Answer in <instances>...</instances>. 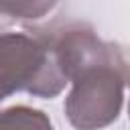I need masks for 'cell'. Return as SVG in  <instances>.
I'll return each mask as SVG.
<instances>
[{
	"label": "cell",
	"instance_id": "cell-1",
	"mask_svg": "<svg viewBox=\"0 0 130 130\" xmlns=\"http://www.w3.org/2000/svg\"><path fill=\"white\" fill-rule=\"evenodd\" d=\"M67 83L49 41L39 30L32 35L4 32L0 37L2 100L16 91L51 100L57 98Z\"/></svg>",
	"mask_w": 130,
	"mask_h": 130
},
{
	"label": "cell",
	"instance_id": "cell-2",
	"mask_svg": "<svg viewBox=\"0 0 130 130\" xmlns=\"http://www.w3.org/2000/svg\"><path fill=\"white\" fill-rule=\"evenodd\" d=\"M128 67L122 57L95 65L71 81L65 116L75 130H102L116 122L124 106Z\"/></svg>",
	"mask_w": 130,
	"mask_h": 130
},
{
	"label": "cell",
	"instance_id": "cell-3",
	"mask_svg": "<svg viewBox=\"0 0 130 130\" xmlns=\"http://www.w3.org/2000/svg\"><path fill=\"white\" fill-rule=\"evenodd\" d=\"M39 32L49 41L57 63L69 83L83 71L120 57V53L110 43H104L87 24L73 22L57 28H39Z\"/></svg>",
	"mask_w": 130,
	"mask_h": 130
},
{
	"label": "cell",
	"instance_id": "cell-4",
	"mask_svg": "<svg viewBox=\"0 0 130 130\" xmlns=\"http://www.w3.org/2000/svg\"><path fill=\"white\" fill-rule=\"evenodd\" d=\"M0 130H53V124L43 110L28 106H12L2 112Z\"/></svg>",
	"mask_w": 130,
	"mask_h": 130
},
{
	"label": "cell",
	"instance_id": "cell-5",
	"mask_svg": "<svg viewBox=\"0 0 130 130\" xmlns=\"http://www.w3.org/2000/svg\"><path fill=\"white\" fill-rule=\"evenodd\" d=\"M57 4L55 2H2L0 12L6 16H14L20 20H37L49 14Z\"/></svg>",
	"mask_w": 130,
	"mask_h": 130
},
{
	"label": "cell",
	"instance_id": "cell-6",
	"mask_svg": "<svg viewBox=\"0 0 130 130\" xmlns=\"http://www.w3.org/2000/svg\"><path fill=\"white\" fill-rule=\"evenodd\" d=\"M128 83H130V69H128ZM128 114H130V104H128Z\"/></svg>",
	"mask_w": 130,
	"mask_h": 130
}]
</instances>
